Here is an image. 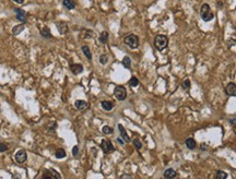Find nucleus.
Instances as JSON below:
<instances>
[{
    "mask_svg": "<svg viewBox=\"0 0 236 179\" xmlns=\"http://www.w3.org/2000/svg\"><path fill=\"white\" fill-rule=\"evenodd\" d=\"M225 93L229 96H236V84L235 83H229L225 87Z\"/></svg>",
    "mask_w": 236,
    "mask_h": 179,
    "instance_id": "nucleus-8",
    "label": "nucleus"
},
{
    "mask_svg": "<svg viewBox=\"0 0 236 179\" xmlns=\"http://www.w3.org/2000/svg\"><path fill=\"white\" fill-rule=\"evenodd\" d=\"M14 2H17V3H19V5H22L23 2H24V0H13Z\"/></svg>",
    "mask_w": 236,
    "mask_h": 179,
    "instance_id": "nucleus-33",
    "label": "nucleus"
},
{
    "mask_svg": "<svg viewBox=\"0 0 236 179\" xmlns=\"http://www.w3.org/2000/svg\"><path fill=\"white\" fill-rule=\"evenodd\" d=\"M185 143H186V146L189 148V150H193V148H196V141L193 140V138H188Z\"/></svg>",
    "mask_w": 236,
    "mask_h": 179,
    "instance_id": "nucleus-21",
    "label": "nucleus"
},
{
    "mask_svg": "<svg viewBox=\"0 0 236 179\" xmlns=\"http://www.w3.org/2000/svg\"><path fill=\"white\" fill-rule=\"evenodd\" d=\"M57 25V29H58V32L60 33V34H66L67 32H68V25L66 24L65 22H59V23H56Z\"/></svg>",
    "mask_w": 236,
    "mask_h": 179,
    "instance_id": "nucleus-13",
    "label": "nucleus"
},
{
    "mask_svg": "<svg viewBox=\"0 0 236 179\" xmlns=\"http://www.w3.org/2000/svg\"><path fill=\"white\" fill-rule=\"evenodd\" d=\"M22 31H24V24L15 25V26L12 29V34L13 35H19Z\"/></svg>",
    "mask_w": 236,
    "mask_h": 179,
    "instance_id": "nucleus-18",
    "label": "nucleus"
},
{
    "mask_svg": "<svg viewBox=\"0 0 236 179\" xmlns=\"http://www.w3.org/2000/svg\"><path fill=\"white\" fill-rule=\"evenodd\" d=\"M101 105L103 107V109L106 111H111L113 108H114V104H113L112 102H109V100H103V102L101 103Z\"/></svg>",
    "mask_w": 236,
    "mask_h": 179,
    "instance_id": "nucleus-15",
    "label": "nucleus"
},
{
    "mask_svg": "<svg viewBox=\"0 0 236 179\" xmlns=\"http://www.w3.org/2000/svg\"><path fill=\"white\" fill-rule=\"evenodd\" d=\"M42 179H60V175L55 169H45L42 174Z\"/></svg>",
    "mask_w": 236,
    "mask_h": 179,
    "instance_id": "nucleus-4",
    "label": "nucleus"
},
{
    "mask_svg": "<svg viewBox=\"0 0 236 179\" xmlns=\"http://www.w3.org/2000/svg\"><path fill=\"white\" fill-rule=\"evenodd\" d=\"M14 12H15L17 19H18L19 21H21V22H25V21H26V20H25V19H26V13H25L24 10L17 8V9H14Z\"/></svg>",
    "mask_w": 236,
    "mask_h": 179,
    "instance_id": "nucleus-9",
    "label": "nucleus"
},
{
    "mask_svg": "<svg viewBox=\"0 0 236 179\" xmlns=\"http://www.w3.org/2000/svg\"><path fill=\"white\" fill-rule=\"evenodd\" d=\"M62 3H63V6L66 7L68 10H72V9L75 8V2L73 0H63Z\"/></svg>",
    "mask_w": 236,
    "mask_h": 179,
    "instance_id": "nucleus-17",
    "label": "nucleus"
},
{
    "mask_svg": "<svg viewBox=\"0 0 236 179\" xmlns=\"http://www.w3.org/2000/svg\"><path fill=\"white\" fill-rule=\"evenodd\" d=\"M124 43L131 49H137L139 47V38L135 34H129L124 38Z\"/></svg>",
    "mask_w": 236,
    "mask_h": 179,
    "instance_id": "nucleus-3",
    "label": "nucleus"
},
{
    "mask_svg": "<svg viewBox=\"0 0 236 179\" xmlns=\"http://www.w3.org/2000/svg\"><path fill=\"white\" fill-rule=\"evenodd\" d=\"M70 70L73 74H79L83 71V66L80 63H72L70 66Z\"/></svg>",
    "mask_w": 236,
    "mask_h": 179,
    "instance_id": "nucleus-10",
    "label": "nucleus"
},
{
    "mask_svg": "<svg viewBox=\"0 0 236 179\" xmlns=\"http://www.w3.org/2000/svg\"><path fill=\"white\" fill-rule=\"evenodd\" d=\"M120 179H133V178L131 177L130 175H123V176L120 177Z\"/></svg>",
    "mask_w": 236,
    "mask_h": 179,
    "instance_id": "nucleus-32",
    "label": "nucleus"
},
{
    "mask_svg": "<svg viewBox=\"0 0 236 179\" xmlns=\"http://www.w3.org/2000/svg\"><path fill=\"white\" fill-rule=\"evenodd\" d=\"M72 154H73V156H78V154H79V148L78 146H75V148H72Z\"/></svg>",
    "mask_w": 236,
    "mask_h": 179,
    "instance_id": "nucleus-31",
    "label": "nucleus"
},
{
    "mask_svg": "<svg viewBox=\"0 0 236 179\" xmlns=\"http://www.w3.org/2000/svg\"><path fill=\"white\" fill-rule=\"evenodd\" d=\"M75 106L78 110H84V109H87L89 107V104L85 100H75Z\"/></svg>",
    "mask_w": 236,
    "mask_h": 179,
    "instance_id": "nucleus-11",
    "label": "nucleus"
},
{
    "mask_svg": "<svg viewBox=\"0 0 236 179\" xmlns=\"http://www.w3.org/2000/svg\"><path fill=\"white\" fill-rule=\"evenodd\" d=\"M101 148H102L103 152L105 154H109V153H112V152L115 151V148H114V145H113L109 140H103L101 142Z\"/></svg>",
    "mask_w": 236,
    "mask_h": 179,
    "instance_id": "nucleus-6",
    "label": "nucleus"
},
{
    "mask_svg": "<svg viewBox=\"0 0 236 179\" xmlns=\"http://www.w3.org/2000/svg\"><path fill=\"white\" fill-rule=\"evenodd\" d=\"M39 34L42 35V37H44V38H51V33H50V30L48 29V27H43L42 30H41V32H39Z\"/></svg>",
    "mask_w": 236,
    "mask_h": 179,
    "instance_id": "nucleus-16",
    "label": "nucleus"
},
{
    "mask_svg": "<svg viewBox=\"0 0 236 179\" xmlns=\"http://www.w3.org/2000/svg\"><path fill=\"white\" fill-rule=\"evenodd\" d=\"M118 129H119L120 136H121V138L125 140V142H130V138H129V136L127 134V132H126L125 128L123 127V124H118Z\"/></svg>",
    "mask_w": 236,
    "mask_h": 179,
    "instance_id": "nucleus-12",
    "label": "nucleus"
},
{
    "mask_svg": "<svg viewBox=\"0 0 236 179\" xmlns=\"http://www.w3.org/2000/svg\"><path fill=\"white\" fill-rule=\"evenodd\" d=\"M123 66H124L126 69H130L131 68V60H130V58H129L128 56L124 57V59H123Z\"/></svg>",
    "mask_w": 236,
    "mask_h": 179,
    "instance_id": "nucleus-22",
    "label": "nucleus"
},
{
    "mask_svg": "<svg viewBox=\"0 0 236 179\" xmlns=\"http://www.w3.org/2000/svg\"><path fill=\"white\" fill-rule=\"evenodd\" d=\"M114 94H115L116 98L119 99V100H125L126 97H127V91L123 85H118V87H115Z\"/></svg>",
    "mask_w": 236,
    "mask_h": 179,
    "instance_id": "nucleus-5",
    "label": "nucleus"
},
{
    "mask_svg": "<svg viewBox=\"0 0 236 179\" xmlns=\"http://www.w3.org/2000/svg\"><path fill=\"white\" fill-rule=\"evenodd\" d=\"M81 49H82L83 54L85 55V57H87L89 60H91V59H92V54H91V50H90V48H89V46H87V45H83Z\"/></svg>",
    "mask_w": 236,
    "mask_h": 179,
    "instance_id": "nucleus-19",
    "label": "nucleus"
},
{
    "mask_svg": "<svg viewBox=\"0 0 236 179\" xmlns=\"http://www.w3.org/2000/svg\"><path fill=\"white\" fill-rule=\"evenodd\" d=\"M129 84H130V87H136L139 85V80H138L136 77H132L130 79V81H129Z\"/></svg>",
    "mask_w": 236,
    "mask_h": 179,
    "instance_id": "nucleus-25",
    "label": "nucleus"
},
{
    "mask_svg": "<svg viewBox=\"0 0 236 179\" xmlns=\"http://www.w3.org/2000/svg\"><path fill=\"white\" fill-rule=\"evenodd\" d=\"M8 150V145L5 144V143H1L0 142V152H5Z\"/></svg>",
    "mask_w": 236,
    "mask_h": 179,
    "instance_id": "nucleus-30",
    "label": "nucleus"
},
{
    "mask_svg": "<svg viewBox=\"0 0 236 179\" xmlns=\"http://www.w3.org/2000/svg\"><path fill=\"white\" fill-rule=\"evenodd\" d=\"M107 61H108V57H107V55L103 54V55L99 56V62H101L102 65H106Z\"/></svg>",
    "mask_w": 236,
    "mask_h": 179,
    "instance_id": "nucleus-27",
    "label": "nucleus"
},
{
    "mask_svg": "<svg viewBox=\"0 0 236 179\" xmlns=\"http://www.w3.org/2000/svg\"><path fill=\"white\" fill-rule=\"evenodd\" d=\"M167 45H168L167 36H165V35H163V34H160V35H157V36L154 38V46H155V48L157 50H160V51L164 50L167 47Z\"/></svg>",
    "mask_w": 236,
    "mask_h": 179,
    "instance_id": "nucleus-2",
    "label": "nucleus"
},
{
    "mask_svg": "<svg viewBox=\"0 0 236 179\" xmlns=\"http://www.w3.org/2000/svg\"><path fill=\"white\" fill-rule=\"evenodd\" d=\"M200 17H201V19H202L205 22H209V21L213 20L214 14H213V12L211 11L209 5L205 3V5L201 6V8H200Z\"/></svg>",
    "mask_w": 236,
    "mask_h": 179,
    "instance_id": "nucleus-1",
    "label": "nucleus"
},
{
    "mask_svg": "<svg viewBox=\"0 0 236 179\" xmlns=\"http://www.w3.org/2000/svg\"><path fill=\"white\" fill-rule=\"evenodd\" d=\"M108 32H106V31H104V32H102L101 33V35H99V42L102 44H106L107 43V41H108Z\"/></svg>",
    "mask_w": 236,
    "mask_h": 179,
    "instance_id": "nucleus-20",
    "label": "nucleus"
},
{
    "mask_svg": "<svg viewBox=\"0 0 236 179\" xmlns=\"http://www.w3.org/2000/svg\"><path fill=\"white\" fill-rule=\"evenodd\" d=\"M181 87L185 89V90H188V89L190 87V81L188 80V79L184 80L183 81V83H181Z\"/></svg>",
    "mask_w": 236,
    "mask_h": 179,
    "instance_id": "nucleus-28",
    "label": "nucleus"
},
{
    "mask_svg": "<svg viewBox=\"0 0 236 179\" xmlns=\"http://www.w3.org/2000/svg\"><path fill=\"white\" fill-rule=\"evenodd\" d=\"M26 160H27V154H26V152L24 150H20L19 152L15 154V161L20 163V164L26 162Z\"/></svg>",
    "mask_w": 236,
    "mask_h": 179,
    "instance_id": "nucleus-7",
    "label": "nucleus"
},
{
    "mask_svg": "<svg viewBox=\"0 0 236 179\" xmlns=\"http://www.w3.org/2000/svg\"><path fill=\"white\" fill-rule=\"evenodd\" d=\"M133 145H135V148H137V150H140V148H142V144H141V142H140L138 139H135V140H133Z\"/></svg>",
    "mask_w": 236,
    "mask_h": 179,
    "instance_id": "nucleus-29",
    "label": "nucleus"
},
{
    "mask_svg": "<svg viewBox=\"0 0 236 179\" xmlns=\"http://www.w3.org/2000/svg\"><path fill=\"white\" fill-rule=\"evenodd\" d=\"M102 131H103V133H105V134H111V133H113V132H114V130H113L112 127H108V126H105V127H103Z\"/></svg>",
    "mask_w": 236,
    "mask_h": 179,
    "instance_id": "nucleus-26",
    "label": "nucleus"
},
{
    "mask_svg": "<svg viewBox=\"0 0 236 179\" xmlns=\"http://www.w3.org/2000/svg\"><path fill=\"white\" fill-rule=\"evenodd\" d=\"M117 141L119 143H120V144H124V141H123V140H121V139H120V138H118L117 139Z\"/></svg>",
    "mask_w": 236,
    "mask_h": 179,
    "instance_id": "nucleus-34",
    "label": "nucleus"
},
{
    "mask_svg": "<svg viewBox=\"0 0 236 179\" xmlns=\"http://www.w3.org/2000/svg\"><path fill=\"white\" fill-rule=\"evenodd\" d=\"M177 176V174L175 172L173 168H167L165 172H164V177L166 179H174Z\"/></svg>",
    "mask_w": 236,
    "mask_h": 179,
    "instance_id": "nucleus-14",
    "label": "nucleus"
},
{
    "mask_svg": "<svg viewBox=\"0 0 236 179\" xmlns=\"http://www.w3.org/2000/svg\"><path fill=\"white\" fill-rule=\"evenodd\" d=\"M55 156H56L57 158H63V157H66V152H65L62 148H59V150L56 151Z\"/></svg>",
    "mask_w": 236,
    "mask_h": 179,
    "instance_id": "nucleus-24",
    "label": "nucleus"
},
{
    "mask_svg": "<svg viewBox=\"0 0 236 179\" xmlns=\"http://www.w3.org/2000/svg\"><path fill=\"white\" fill-rule=\"evenodd\" d=\"M227 178V174L223 172V170H219L217 172V175H215V179H226Z\"/></svg>",
    "mask_w": 236,
    "mask_h": 179,
    "instance_id": "nucleus-23",
    "label": "nucleus"
}]
</instances>
